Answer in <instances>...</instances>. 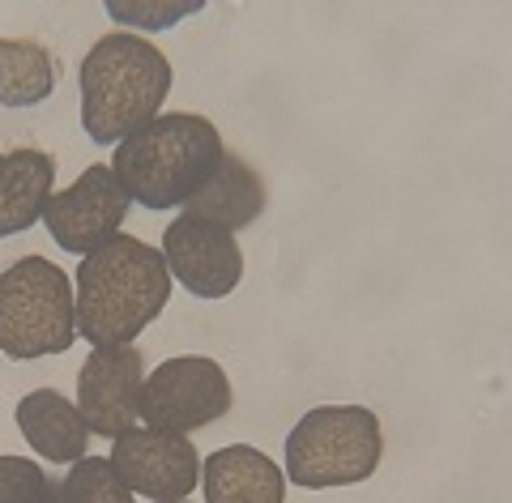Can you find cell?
Here are the masks:
<instances>
[{"label":"cell","instance_id":"7","mask_svg":"<svg viewBox=\"0 0 512 503\" xmlns=\"http://www.w3.org/2000/svg\"><path fill=\"white\" fill-rule=\"evenodd\" d=\"M128 192L116 180L111 167H90L82 171L77 180L52 192V201L43 209V222H47V235H52L64 252L73 256H90L94 248H103L111 235H120V222L128 218Z\"/></svg>","mask_w":512,"mask_h":503},{"label":"cell","instance_id":"15","mask_svg":"<svg viewBox=\"0 0 512 503\" xmlns=\"http://www.w3.org/2000/svg\"><path fill=\"white\" fill-rule=\"evenodd\" d=\"M56 77V56L43 39H0V107H39Z\"/></svg>","mask_w":512,"mask_h":503},{"label":"cell","instance_id":"17","mask_svg":"<svg viewBox=\"0 0 512 503\" xmlns=\"http://www.w3.org/2000/svg\"><path fill=\"white\" fill-rule=\"evenodd\" d=\"M0 503H60V486L26 457H0Z\"/></svg>","mask_w":512,"mask_h":503},{"label":"cell","instance_id":"12","mask_svg":"<svg viewBox=\"0 0 512 503\" xmlns=\"http://www.w3.org/2000/svg\"><path fill=\"white\" fill-rule=\"evenodd\" d=\"M56 184V158L35 145H18V150L0 154V239L30 231L47 201H52Z\"/></svg>","mask_w":512,"mask_h":503},{"label":"cell","instance_id":"19","mask_svg":"<svg viewBox=\"0 0 512 503\" xmlns=\"http://www.w3.org/2000/svg\"><path fill=\"white\" fill-rule=\"evenodd\" d=\"M171 503H184V499H171Z\"/></svg>","mask_w":512,"mask_h":503},{"label":"cell","instance_id":"9","mask_svg":"<svg viewBox=\"0 0 512 503\" xmlns=\"http://www.w3.org/2000/svg\"><path fill=\"white\" fill-rule=\"evenodd\" d=\"M141 388H146V359L137 346H94L77 376V410L94 435L120 440L137 427Z\"/></svg>","mask_w":512,"mask_h":503},{"label":"cell","instance_id":"2","mask_svg":"<svg viewBox=\"0 0 512 503\" xmlns=\"http://www.w3.org/2000/svg\"><path fill=\"white\" fill-rule=\"evenodd\" d=\"M222 154H227V145L205 116L167 111V116H154L116 145L111 171L124 184L128 201L146 209H171L188 205L210 184Z\"/></svg>","mask_w":512,"mask_h":503},{"label":"cell","instance_id":"10","mask_svg":"<svg viewBox=\"0 0 512 503\" xmlns=\"http://www.w3.org/2000/svg\"><path fill=\"white\" fill-rule=\"evenodd\" d=\"M107 461L116 465V474L128 482V491L146 495L154 503L188 499L192 486L201 482L197 448H192L188 435H171V431H150V427L124 431Z\"/></svg>","mask_w":512,"mask_h":503},{"label":"cell","instance_id":"6","mask_svg":"<svg viewBox=\"0 0 512 503\" xmlns=\"http://www.w3.org/2000/svg\"><path fill=\"white\" fill-rule=\"evenodd\" d=\"M231 410V380L214 359H167L141 388V418L150 431L188 435Z\"/></svg>","mask_w":512,"mask_h":503},{"label":"cell","instance_id":"18","mask_svg":"<svg viewBox=\"0 0 512 503\" xmlns=\"http://www.w3.org/2000/svg\"><path fill=\"white\" fill-rule=\"evenodd\" d=\"M197 5H171V9H150V5H141V9H124V5H111V13H116V18H137V22H154L150 30H158V26H171L175 18H184V13H192Z\"/></svg>","mask_w":512,"mask_h":503},{"label":"cell","instance_id":"8","mask_svg":"<svg viewBox=\"0 0 512 503\" xmlns=\"http://www.w3.org/2000/svg\"><path fill=\"white\" fill-rule=\"evenodd\" d=\"M167 273L197 299H227L244 278V252L227 226L180 214L163 231Z\"/></svg>","mask_w":512,"mask_h":503},{"label":"cell","instance_id":"16","mask_svg":"<svg viewBox=\"0 0 512 503\" xmlns=\"http://www.w3.org/2000/svg\"><path fill=\"white\" fill-rule=\"evenodd\" d=\"M60 503H133V491L111 461L82 457L69 465V474L60 482Z\"/></svg>","mask_w":512,"mask_h":503},{"label":"cell","instance_id":"14","mask_svg":"<svg viewBox=\"0 0 512 503\" xmlns=\"http://www.w3.org/2000/svg\"><path fill=\"white\" fill-rule=\"evenodd\" d=\"M261 209H265V180L239 154H222L210 184L184 205V214L210 218L218 226H227V231H244V226L261 218Z\"/></svg>","mask_w":512,"mask_h":503},{"label":"cell","instance_id":"13","mask_svg":"<svg viewBox=\"0 0 512 503\" xmlns=\"http://www.w3.org/2000/svg\"><path fill=\"white\" fill-rule=\"evenodd\" d=\"M205 503H286V474L248 444H231L205 457Z\"/></svg>","mask_w":512,"mask_h":503},{"label":"cell","instance_id":"1","mask_svg":"<svg viewBox=\"0 0 512 503\" xmlns=\"http://www.w3.org/2000/svg\"><path fill=\"white\" fill-rule=\"evenodd\" d=\"M171 299L163 252L133 235H111L77 265V337L90 346H133Z\"/></svg>","mask_w":512,"mask_h":503},{"label":"cell","instance_id":"3","mask_svg":"<svg viewBox=\"0 0 512 503\" xmlns=\"http://www.w3.org/2000/svg\"><path fill=\"white\" fill-rule=\"evenodd\" d=\"M171 60L150 39L103 35L82 60V128L94 145H120L158 116L171 94Z\"/></svg>","mask_w":512,"mask_h":503},{"label":"cell","instance_id":"5","mask_svg":"<svg viewBox=\"0 0 512 503\" xmlns=\"http://www.w3.org/2000/svg\"><path fill=\"white\" fill-rule=\"evenodd\" d=\"M77 342L69 273L47 256H26L0 273V350L9 359H47Z\"/></svg>","mask_w":512,"mask_h":503},{"label":"cell","instance_id":"4","mask_svg":"<svg viewBox=\"0 0 512 503\" xmlns=\"http://www.w3.org/2000/svg\"><path fill=\"white\" fill-rule=\"evenodd\" d=\"M380 418L363 405H320L286 435V478L303 491L367 482L380 465Z\"/></svg>","mask_w":512,"mask_h":503},{"label":"cell","instance_id":"11","mask_svg":"<svg viewBox=\"0 0 512 503\" xmlns=\"http://www.w3.org/2000/svg\"><path fill=\"white\" fill-rule=\"evenodd\" d=\"M18 431L22 440L39 452L43 461L52 465H73L86 457V444H90V427L82 410L60 397L56 388H35L18 401Z\"/></svg>","mask_w":512,"mask_h":503}]
</instances>
